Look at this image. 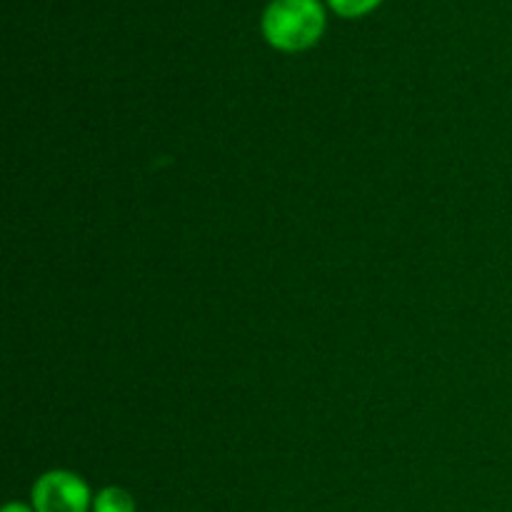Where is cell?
<instances>
[{
	"instance_id": "6da1fadb",
	"label": "cell",
	"mask_w": 512,
	"mask_h": 512,
	"mask_svg": "<svg viewBox=\"0 0 512 512\" xmlns=\"http://www.w3.org/2000/svg\"><path fill=\"white\" fill-rule=\"evenodd\" d=\"M325 10L318 0H273L263 13V35L273 48L298 53L320 40Z\"/></svg>"
},
{
	"instance_id": "7a4b0ae2",
	"label": "cell",
	"mask_w": 512,
	"mask_h": 512,
	"mask_svg": "<svg viewBox=\"0 0 512 512\" xmlns=\"http://www.w3.org/2000/svg\"><path fill=\"white\" fill-rule=\"evenodd\" d=\"M90 485L70 470H48L30 490V505L35 512H88L93 510Z\"/></svg>"
},
{
	"instance_id": "3957f363",
	"label": "cell",
	"mask_w": 512,
	"mask_h": 512,
	"mask_svg": "<svg viewBox=\"0 0 512 512\" xmlns=\"http://www.w3.org/2000/svg\"><path fill=\"white\" fill-rule=\"evenodd\" d=\"M93 512H135V500L125 488L110 485L93 498Z\"/></svg>"
},
{
	"instance_id": "277c9868",
	"label": "cell",
	"mask_w": 512,
	"mask_h": 512,
	"mask_svg": "<svg viewBox=\"0 0 512 512\" xmlns=\"http://www.w3.org/2000/svg\"><path fill=\"white\" fill-rule=\"evenodd\" d=\"M328 3L335 13L345 15V18H358V15L370 13L380 0H328Z\"/></svg>"
},
{
	"instance_id": "5b68a950",
	"label": "cell",
	"mask_w": 512,
	"mask_h": 512,
	"mask_svg": "<svg viewBox=\"0 0 512 512\" xmlns=\"http://www.w3.org/2000/svg\"><path fill=\"white\" fill-rule=\"evenodd\" d=\"M3 512H35L33 505H25V503H8L3 508Z\"/></svg>"
}]
</instances>
